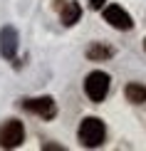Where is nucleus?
<instances>
[{
  "mask_svg": "<svg viewBox=\"0 0 146 151\" xmlns=\"http://www.w3.org/2000/svg\"><path fill=\"white\" fill-rule=\"evenodd\" d=\"M79 17H82V8H79V3H74V0H67V3H62V10H60V20H62V25L72 27V25L77 22Z\"/></svg>",
  "mask_w": 146,
  "mask_h": 151,
  "instance_id": "nucleus-7",
  "label": "nucleus"
},
{
  "mask_svg": "<svg viewBox=\"0 0 146 151\" xmlns=\"http://www.w3.org/2000/svg\"><path fill=\"white\" fill-rule=\"evenodd\" d=\"M77 139L82 146H87V149H97L104 144L106 139V127H104V122H101L99 116H87V119H82V124H79V129H77Z\"/></svg>",
  "mask_w": 146,
  "mask_h": 151,
  "instance_id": "nucleus-1",
  "label": "nucleus"
},
{
  "mask_svg": "<svg viewBox=\"0 0 146 151\" xmlns=\"http://www.w3.org/2000/svg\"><path fill=\"white\" fill-rule=\"evenodd\" d=\"M104 20L109 22L114 30H131L134 27L131 15L122 8V5H104Z\"/></svg>",
  "mask_w": 146,
  "mask_h": 151,
  "instance_id": "nucleus-5",
  "label": "nucleus"
},
{
  "mask_svg": "<svg viewBox=\"0 0 146 151\" xmlns=\"http://www.w3.org/2000/svg\"><path fill=\"white\" fill-rule=\"evenodd\" d=\"M25 141V127L17 119H8L0 127V146L3 149H17Z\"/></svg>",
  "mask_w": 146,
  "mask_h": 151,
  "instance_id": "nucleus-4",
  "label": "nucleus"
},
{
  "mask_svg": "<svg viewBox=\"0 0 146 151\" xmlns=\"http://www.w3.org/2000/svg\"><path fill=\"white\" fill-rule=\"evenodd\" d=\"M144 47H146V40H144Z\"/></svg>",
  "mask_w": 146,
  "mask_h": 151,
  "instance_id": "nucleus-11",
  "label": "nucleus"
},
{
  "mask_svg": "<svg viewBox=\"0 0 146 151\" xmlns=\"http://www.w3.org/2000/svg\"><path fill=\"white\" fill-rule=\"evenodd\" d=\"M22 109L30 111V114L40 116L42 122H50V119L57 116V102L52 97H35V99H22Z\"/></svg>",
  "mask_w": 146,
  "mask_h": 151,
  "instance_id": "nucleus-3",
  "label": "nucleus"
},
{
  "mask_svg": "<svg viewBox=\"0 0 146 151\" xmlns=\"http://www.w3.org/2000/svg\"><path fill=\"white\" fill-rule=\"evenodd\" d=\"M109 87H111V77L106 72H101V70L89 72V74H87V79H84V92H87V97H89L94 104H101L106 99Z\"/></svg>",
  "mask_w": 146,
  "mask_h": 151,
  "instance_id": "nucleus-2",
  "label": "nucleus"
},
{
  "mask_svg": "<svg viewBox=\"0 0 146 151\" xmlns=\"http://www.w3.org/2000/svg\"><path fill=\"white\" fill-rule=\"evenodd\" d=\"M124 97L131 104H144L146 102V84H141V82H129L126 89H124Z\"/></svg>",
  "mask_w": 146,
  "mask_h": 151,
  "instance_id": "nucleus-9",
  "label": "nucleus"
},
{
  "mask_svg": "<svg viewBox=\"0 0 146 151\" xmlns=\"http://www.w3.org/2000/svg\"><path fill=\"white\" fill-rule=\"evenodd\" d=\"M109 57H114V47L104 45V42H92L87 47V60H92V62H104Z\"/></svg>",
  "mask_w": 146,
  "mask_h": 151,
  "instance_id": "nucleus-8",
  "label": "nucleus"
},
{
  "mask_svg": "<svg viewBox=\"0 0 146 151\" xmlns=\"http://www.w3.org/2000/svg\"><path fill=\"white\" fill-rule=\"evenodd\" d=\"M89 5H92L94 10H101V8L106 5V0H89Z\"/></svg>",
  "mask_w": 146,
  "mask_h": 151,
  "instance_id": "nucleus-10",
  "label": "nucleus"
},
{
  "mask_svg": "<svg viewBox=\"0 0 146 151\" xmlns=\"http://www.w3.org/2000/svg\"><path fill=\"white\" fill-rule=\"evenodd\" d=\"M17 45H20V37H17V30L12 25H5L0 30V55L5 60H15L17 55Z\"/></svg>",
  "mask_w": 146,
  "mask_h": 151,
  "instance_id": "nucleus-6",
  "label": "nucleus"
}]
</instances>
